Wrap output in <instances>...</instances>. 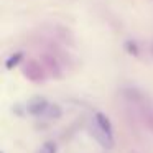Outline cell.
Masks as SVG:
<instances>
[{
  "instance_id": "6da1fadb",
  "label": "cell",
  "mask_w": 153,
  "mask_h": 153,
  "mask_svg": "<svg viewBox=\"0 0 153 153\" xmlns=\"http://www.w3.org/2000/svg\"><path fill=\"white\" fill-rule=\"evenodd\" d=\"M22 115H33V117H59L61 115V109L54 104H51L50 100H46L45 97H31L30 100L20 104V105L15 107V112Z\"/></svg>"
},
{
  "instance_id": "7a4b0ae2",
  "label": "cell",
  "mask_w": 153,
  "mask_h": 153,
  "mask_svg": "<svg viewBox=\"0 0 153 153\" xmlns=\"http://www.w3.org/2000/svg\"><path fill=\"white\" fill-rule=\"evenodd\" d=\"M89 130L92 133V137L100 143V146H104L105 150L114 146V130L110 125V120L104 115L102 112H96L91 119Z\"/></svg>"
},
{
  "instance_id": "3957f363",
  "label": "cell",
  "mask_w": 153,
  "mask_h": 153,
  "mask_svg": "<svg viewBox=\"0 0 153 153\" xmlns=\"http://www.w3.org/2000/svg\"><path fill=\"white\" fill-rule=\"evenodd\" d=\"M36 153H56V143L54 142H45L43 145L38 148Z\"/></svg>"
},
{
  "instance_id": "277c9868",
  "label": "cell",
  "mask_w": 153,
  "mask_h": 153,
  "mask_svg": "<svg viewBox=\"0 0 153 153\" xmlns=\"http://www.w3.org/2000/svg\"><path fill=\"white\" fill-rule=\"evenodd\" d=\"M22 56H23L22 53H15V54H12V56H8V59L5 61V68H7V69H12L13 66H17L18 61L22 59Z\"/></svg>"
}]
</instances>
